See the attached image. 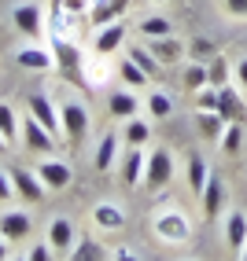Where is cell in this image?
<instances>
[{"label": "cell", "instance_id": "obj_1", "mask_svg": "<svg viewBox=\"0 0 247 261\" xmlns=\"http://www.w3.org/2000/svg\"><path fill=\"white\" fill-rule=\"evenodd\" d=\"M48 48H52V59H56L59 74L70 85H78V89H89V77H85V51L74 41H66V37H52Z\"/></svg>", "mask_w": 247, "mask_h": 261}, {"label": "cell", "instance_id": "obj_2", "mask_svg": "<svg viewBox=\"0 0 247 261\" xmlns=\"http://www.w3.org/2000/svg\"><path fill=\"white\" fill-rule=\"evenodd\" d=\"M59 118H63V136H66L70 151H78V147L85 144V136H89V129H93L89 107H85V103H78V99H70V103H63Z\"/></svg>", "mask_w": 247, "mask_h": 261}, {"label": "cell", "instance_id": "obj_3", "mask_svg": "<svg viewBox=\"0 0 247 261\" xmlns=\"http://www.w3.org/2000/svg\"><path fill=\"white\" fill-rule=\"evenodd\" d=\"M166 184H173V154L166 147H155L148 151V162H144V188L163 191Z\"/></svg>", "mask_w": 247, "mask_h": 261}, {"label": "cell", "instance_id": "obj_4", "mask_svg": "<svg viewBox=\"0 0 247 261\" xmlns=\"http://www.w3.org/2000/svg\"><path fill=\"white\" fill-rule=\"evenodd\" d=\"M155 236L163 239V243H188V236H192V228H188V221H185V214H177V210H163L155 217Z\"/></svg>", "mask_w": 247, "mask_h": 261}, {"label": "cell", "instance_id": "obj_5", "mask_svg": "<svg viewBox=\"0 0 247 261\" xmlns=\"http://www.w3.org/2000/svg\"><path fill=\"white\" fill-rule=\"evenodd\" d=\"M26 107H30V114L37 118L41 125H44V129L59 140V136H63V118L56 114V103H52L44 92H30V96H26Z\"/></svg>", "mask_w": 247, "mask_h": 261}, {"label": "cell", "instance_id": "obj_6", "mask_svg": "<svg viewBox=\"0 0 247 261\" xmlns=\"http://www.w3.org/2000/svg\"><path fill=\"white\" fill-rule=\"evenodd\" d=\"M11 184H15V195L19 199H26V202H41L44 195H48V188H44V180L37 177V169H23V166H15L11 169Z\"/></svg>", "mask_w": 247, "mask_h": 261}, {"label": "cell", "instance_id": "obj_7", "mask_svg": "<svg viewBox=\"0 0 247 261\" xmlns=\"http://www.w3.org/2000/svg\"><path fill=\"white\" fill-rule=\"evenodd\" d=\"M23 125H26V129H23L26 151H33V154H52V151H56V144H59V140H56V136H52V133H48V129H44L33 114L23 121Z\"/></svg>", "mask_w": 247, "mask_h": 261}, {"label": "cell", "instance_id": "obj_8", "mask_svg": "<svg viewBox=\"0 0 247 261\" xmlns=\"http://www.w3.org/2000/svg\"><path fill=\"white\" fill-rule=\"evenodd\" d=\"M30 232H33V217L26 210L0 214V236H4L8 243H23V239H30Z\"/></svg>", "mask_w": 247, "mask_h": 261}, {"label": "cell", "instance_id": "obj_9", "mask_svg": "<svg viewBox=\"0 0 247 261\" xmlns=\"http://www.w3.org/2000/svg\"><path fill=\"white\" fill-rule=\"evenodd\" d=\"M37 177L44 180L48 191H63L74 173H70V166H66L63 159H41V162H37Z\"/></svg>", "mask_w": 247, "mask_h": 261}, {"label": "cell", "instance_id": "obj_10", "mask_svg": "<svg viewBox=\"0 0 247 261\" xmlns=\"http://www.w3.org/2000/svg\"><path fill=\"white\" fill-rule=\"evenodd\" d=\"M199 202H203V217H207V221H214V217L221 214V206H225V180L218 177V173H210V177H207Z\"/></svg>", "mask_w": 247, "mask_h": 261}, {"label": "cell", "instance_id": "obj_11", "mask_svg": "<svg viewBox=\"0 0 247 261\" xmlns=\"http://www.w3.org/2000/svg\"><path fill=\"white\" fill-rule=\"evenodd\" d=\"M144 147H133L129 144V151L122 154V184L126 188H137L140 180H144Z\"/></svg>", "mask_w": 247, "mask_h": 261}, {"label": "cell", "instance_id": "obj_12", "mask_svg": "<svg viewBox=\"0 0 247 261\" xmlns=\"http://www.w3.org/2000/svg\"><path fill=\"white\" fill-rule=\"evenodd\" d=\"M218 114L225 121H240V125H247V107H243V99L229 89V85H221L218 89Z\"/></svg>", "mask_w": 247, "mask_h": 261}, {"label": "cell", "instance_id": "obj_13", "mask_svg": "<svg viewBox=\"0 0 247 261\" xmlns=\"http://www.w3.org/2000/svg\"><path fill=\"white\" fill-rule=\"evenodd\" d=\"M122 44H126V26H122V19H118V22H107V26H100L96 41H93L96 56H111V51L122 48Z\"/></svg>", "mask_w": 247, "mask_h": 261}, {"label": "cell", "instance_id": "obj_14", "mask_svg": "<svg viewBox=\"0 0 247 261\" xmlns=\"http://www.w3.org/2000/svg\"><path fill=\"white\" fill-rule=\"evenodd\" d=\"M151 44V51H155V59L163 63V66H173V63H181V56H185V44L173 37V33H166V37H148Z\"/></svg>", "mask_w": 247, "mask_h": 261}, {"label": "cell", "instance_id": "obj_15", "mask_svg": "<svg viewBox=\"0 0 247 261\" xmlns=\"http://www.w3.org/2000/svg\"><path fill=\"white\" fill-rule=\"evenodd\" d=\"M44 239L52 243V250H56V254H70V247L78 243V239H74V224H70L66 217H56V221H52Z\"/></svg>", "mask_w": 247, "mask_h": 261}, {"label": "cell", "instance_id": "obj_16", "mask_svg": "<svg viewBox=\"0 0 247 261\" xmlns=\"http://www.w3.org/2000/svg\"><path fill=\"white\" fill-rule=\"evenodd\" d=\"M93 224L103 232H118L122 224H126V214H122L118 202H96L93 206Z\"/></svg>", "mask_w": 247, "mask_h": 261}, {"label": "cell", "instance_id": "obj_17", "mask_svg": "<svg viewBox=\"0 0 247 261\" xmlns=\"http://www.w3.org/2000/svg\"><path fill=\"white\" fill-rule=\"evenodd\" d=\"M11 19H15V26H19L26 37H41V8L37 4H15Z\"/></svg>", "mask_w": 247, "mask_h": 261}, {"label": "cell", "instance_id": "obj_18", "mask_svg": "<svg viewBox=\"0 0 247 261\" xmlns=\"http://www.w3.org/2000/svg\"><path fill=\"white\" fill-rule=\"evenodd\" d=\"M225 243L233 250H243L247 247V217L240 214V210H233L229 214V221H225Z\"/></svg>", "mask_w": 247, "mask_h": 261}, {"label": "cell", "instance_id": "obj_19", "mask_svg": "<svg viewBox=\"0 0 247 261\" xmlns=\"http://www.w3.org/2000/svg\"><path fill=\"white\" fill-rule=\"evenodd\" d=\"M15 63L26 66V70H48L52 66V48H19L15 51Z\"/></svg>", "mask_w": 247, "mask_h": 261}, {"label": "cell", "instance_id": "obj_20", "mask_svg": "<svg viewBox=\"0 0 247 261\" xmlns=\"http://www.w3.org/2000/svg\"><path fill=\"white\" fill-rule=\"evenodd\" d=\"M107 111H111V118H133V114L140 111V99H137L129 89H118V92L107 99Z\"/></svg>", "mask_w": 247, "mask_h": 261}, {"label": "cell", "instance_id": "obj_21", "mask_svg": "<svg viewBox=\"0 0 247 261\" xmlns=\"http://www.w3.org/2000/svg\"><path fill=\"white\" fill-rule=\"evenodd\" d=\"M207 177H210V166H207V159L203 154H188V188H192V195H203V184H207Z\"/></svg>", "mask_w": 247, "mask_h": 261}, {"label": "cell", "instance_id": "obj_22", "mask_svg": "<svg viewBox=\"0 0 247 261\" xmlns=\"http://www.w3.org/2000/svg\"><path fill=\"white\" fill-rule=\"evenodd\" d=\"M115 151H118V136L115 133H103L100 136V147H96V159H93L96 173H107L115 166Z\"/></svg>", "mask_w": 247, "mask_h": 261}, {"label": "cell", "instance_id": "obj_23", "mask_svg": "<svg viewBox=\"0 0 247 261\" xmlns=\"http://www.w3.org/2000/svg\"><path fill=\"white\" fill-rule=\"evenodd\" d=\"M122 15H126V11H122L115 0H96V4L89 8V22L93 26H107V22H118Z\"/></svg>", "mask_w": 247, "mask_h": 261}, {"label": "cell", "instance_id": "obj_24", "mask_svg": "<svg viewBox=\"0 0 247 261\" xmlns=\"http://www.w3.org/2000/svg\"><path fill=\"white\" fill-rule=\"evenodd\" d=\"M196 121H199V133L207 136V140H221V133H225V125H229L218 111H199Z\"/></svg>", "mask_w": 247, "mask_h": 261}, {"label": "cell", "instance_id": "obj_25", "mask_svg": "<svg viewBox=\"0 0 247 261\" xmlns=\"http://www.w3.org/2000/svg\"><path fill=\"white\" fill-rule=\"evenodd\" d=\"M66 257H74V261H103V257H111V254L103 250L96 239H81L78 247H70V254H66Z\"/></svg>", "mask_w": 247, "mask_h": 261}, {"label": "cell", "instance_id": "obj_26", "mask_svg": "<svg viewBox=\"0 0 247 261\" xmlns=\"http://www.w3.org/2000/svg\"><path fill=\"white\" fill-rule=\"evenodd\" d=\"M118 74H122V81H126L129 89H144V85H148V70H144V66H137L129 56L118 63Z\"/></svg>", "mask_w": 247, "mask_h": 261}, {"label": "cell", "instance_id": "obj_27", "mask_svg": "<svg viewBox=\"0 0 247 261\" xmlns=\"http://www.w3.org/2000/svg\"><path fill=\"white\" fill-rule=\"evenodd\" d=\"M148 114H151V118H170V114H173V96L163 92V89L148 92Z\"/></svg>", "mask_w": 247, "mask_h": 261}, {"label": "cell", "instance_id": "obj_28", "mask_svg": "<svg viewBox=\"0 0 247 261\" xmlns=\"http://www.w3.org/2000/svg\"><path fill=\"white\" fill-rule=\"evenodd\" d=\"M126 140H129L133 147H144V144L151 140V125H148V121H140L137 114L126 118Z\"/></svg>", "mask_w": 247, "mask_h": 261}, {"label": "cell", "instance_id": "obj_29", "mask_svg": "<svg viewBox=\"0 0 247 261\" xmlns=\"http://www.w3.org/2000/svg\"><path fill=\"white\" fill-rule=\"evenodd\" d=\"M129 59H133L137 66H144L148 77H155V74H159V66H163V63L155 59V51H151V48H144V44H129Z\"/></svg>", "mask_w": 247, "mask_h": 261}, {"label": "cell", "instance_id": "obj_30", "mask_svg": "<svg viewBox=\"0 0 247 261\" xmlns=\"http://www.w3.org/2000/svg\"><path fill=\"white\" fill-rule=\"evenodd\" d=\"M203 85H210L207 63H196V59H192V66H185V89H188V92H199Z\"/></svg>", "mask_w": 247, "mask_h": 261}, {"label": "cell", "instance_id": "obj_31", "mask_svg": "<svg viewBox=\"0 0 247 261\" xmlns=\"http://www.w3.org/2000/svg\"><path fill=\"white\" fill-rule=\"evenodd\" d=\"M140 33L144 37H166V33H173V22L163 15H151V19H140Z\"/></svg>", "mask_w": 247, "mask_h": 261}, {"label": "cell", "instance_id": "obj_32", "mask_svg": "<svg viewBox=\"0 0 247 261\" xmlns=\"http://www.w3.org/2000/svg\"><path fill=\"white\" fill-rule=\"evenodd\" d=\"M240 144H243V125H240V121H229L225 133H221V151L225 154H236Z\"/></svg>", "mask_w": 247, "mask_h": 261}, {"label": "cell", "instance_id": "obj_33", "mask_svg": "<svg viewBox=\"0 0 247 261\" xmlns=\"http://www.w3.org/2000/svg\"><path fill=\"white\" fill-rule=\"evenodd\" d=\"M19 125H23V121L15 118V111H11V103H0V133L8 136V144L15 140V136H19Z\"/></svg>", "mask_w": 247, "mask_h": 261}, {"label": "cell", "instance_id": "obj_34", "mask_svg": "<svg viewBox=\"0 0 247 261\" xmlns=\"http://www.w3.org/2000/svg\"><path fill=\"white\" fill-rule=\"evenodd\" d=\"M188 56L196 59V63H210V59L218 56V48H214V41H207V37H196V41L188 44Z\"/></svg>", "mask_w": 247, "mask_h": 261}, {"label": "cell", "instance_id": "obj_35", "mask_svg": "<svg viewBox=\"0 0 247 261\" xmlns=\"http://www.w3.org/2000/svg\"><path fill=\"white\" fill-rule=\"evenodd\" d=\"M207 74H210V85H214V89H221V85L229 81V63L214 56V59L207 63Z\"/></svg>", "mask_w": 247, "mask_h": 261}, {"label": "cell", "instance_id": "obj_36", "mask_svg": "<svg viewBox=\"0 0 247 261\" xmlns=\"http://www.w3.org/2000/svg\"><path fill=\"white\" fill-rule=\"evenodd\" d=\"M196 107L199 111H218V89L214 85H203V89L196 92Z\"/></svg>", "mask_w": 247, "mask_h": 261}, {"label": "cell", "instance_id": "obj_37", "mask_svg": "<svg viewBox=\"0 0 247 261\" xmlns=\"http://www.w3.org/2000/svg\"><path fill=\"white\" fill-rule=\"evenodd\" d=\"M48 257H59L56 250H52L48 239H44V243H33V247L26 250V261H48Z\"/></svg>", "mask_w": 247, "mask_h": 261}, {"label": "cell", "instance_id": "obj_38", "mask_svg": "<svg viewBox=\"0 0 247 261\" xmlns=\"http://www.w3.org/2000/svg\"><path fill=\"white\" fill-rule=\"evenodd\" d=\"M15 195V184H11V173H0V202H8Z\"/></svg>", "mask_w": 247, "mask_h": 261}, {"label": "cell", "instance_id": "obj_39", "mask_svg": "<svg viewBox=\"0 0 247 261\" xmlns=\"http://www.w3.org/2000/svg\"><path fill=\"white\" fill-rule=\"evenodd\" d=\"M225 11L236 19H247V0H225Z\"/></svg>", "mask_w": 247, "mask_h": 261}, {"label": "cell", "instance_id": "obj_40", "mask_svg": "<svg viewBox=\"0 0 247 261\" xmlns=\"http://www.w3.org/2000/svg\"><path fill=\"white\" fill-rule=\"evenodd\" d=\"M63 11L66 15H81L85 11V0H63Z\"/></svg>", "mask_w": 247, "mask_h": 261}, {"label": "cell", "instance_id": "obj_41", "mask_svg": "<svg viewBox=\"0 0 247 261\" xmlns=\"http://www.w3.org/2000/svg\"><path fill=\"white\" fill-rule=\"evenodd\" d=\"M236 81H240V89L247 92V59H240V63H236Z\"/></svg>", "mask_w": 247, "mask_h": 261}, {"label": "cell", "instance_id": "obj_42", "mask_svg": "<svg viewBox=\"0 0 247 261\" xmlns=\"http://www.w3.org/2000/svg\"><path fill=\"white\" fill-rule=\"evenodd\" d=\"M4 257H8V239L0 236V261H4Z\"/></svg>", "mask_w": 247, "mask_h": 261}, {"label": "cell", "instance_id": "obj_43", "mask_svg": "<svg viewBox=\"0 0 247 261\" xmlns=\"http://www.w3.org/2000/svg\"><path fill=\"white\" fill-rule=\"evenodd\" d=\"M8 147H11V144H8V136L0 133V154H8Z\"/></svg>", "mask_w": 247, "mask_h": 261}, {"label": "cell", "instance_id": "obj_44", "mask_svg": "<svg viewBox=\"0 0 247 261\" xmlns=\"http://www.w3.org/2000/svg\"><path fill=\"white\" fill-rule=\"evenodd\" d=\"M240 257H243V261H247V247H243V250H240Z\"/></svg>", "mask_w": 247, "mask_h": 261}, {"label": "cell", "instance_id": "obj_45", "mask_svg": "<svg viewBox=\"0 0 247 261\" xmlns=\"http://www.w3.org/2000/svg\"><path fill=\"white\" fill-rule=\"evenodd\" d=\"M151 4H166V0H151Z\"/></svg>", "mask_w": 247, "mask_h": 261}]
</instances>
